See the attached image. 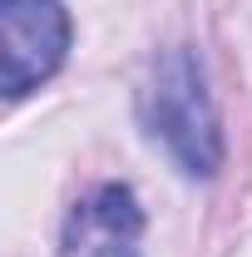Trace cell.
<instances>
[{"instance_id": "1", "label": "cell", "mask_w": 252, "mask_h": 257, "mask_svg": "<svg viewBox=\"0 0 252 257\" xmlns=\"http://www.w3.org/2000/svg\"><path fill=\"white\" fill-rule=\"evenodd\" d=\"M139 114L154 139H163V149L178 159L183 173L208 178L222 163V134H218V114L203 84V64L193 60V50L173 45L163 50L149 69V84L139 94Z\"/></svg>"}, {"instance_id": "2", "label": "cell", "mask_w": 252, "mask_h": 257, "mask_svg": "<svg viewBox=\"0 0 252 257\" xmlns=\"http://www.w3.org/2000/svg\"><path fill=\"white\" fill-rule=\"evenodd\" d=\"M0 45H5V99L30 94L64 64L69 10L60 0H0Z\"/></svg>"}, {"instance_id": "3", "label": "cell", "mask_w": 252, "mask_h": 257, "mask_svg": "<svg viewBox=\"0 0 252 257\" xmlns=\"http://www.w3.org/2000/svg\"><path fill=\"white\" fill-rule=\"evenodd\" d=\"M144 242V208L124 183H104L74 203L64 223V252L69 257H139Z\"/></svg>"}]
</instances>
